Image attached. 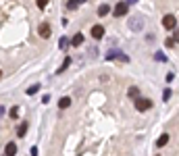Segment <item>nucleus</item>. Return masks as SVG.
<instances>
[{
	"instance_id": "obj_14",
	"label": "nucleus",
	"mask_w": 179,
	"mask_h": 156,
	"mask_svg": "<svg viewBox=\"0 0 179 156\" xmlns=\"http://www.w3.org/2000/svg\"><path fill=\"white\" fill-rule=\"evenodd\" d=\"M79 4H81L79 0H67V8H69V11H75Z\"/></svg>"
},
{
	"instance_id": "obj_15",
	"label": "nucleus",
	"mask_w": 179,
	"mask_h": 156,
	"mask_svg": "<svg viewBox=\"0 0 179 156\" xmlns=\"http://www.w3.org/2000/svg\"><path fill=\"white\" fill-rule=\"evenodd\" d=\"M58 48H61V50H65V48H69V38H65V35H62L61 40H58Z\"/></svg>"
},
{
	"instance_id": "obj_20",
	"label": "nucleus",
	"mask_w": 179,
	"mask_h": 156,
	"mask_svg": "<svg viewBox=\"0 0 179 156\" xmlns=\"http://www.w3.org/2000/svg\"><path fill=\"white\" fill-rule=\"evenodd\" d=\"M19 112H21V110H19V106H13V108H11V112H8V115L13 117V119H17V117H19Z\"/></svg>"
},
{
	"instance_id": "obj_2",
	"label": "nucleus",
	"mask_w": 179,
	"mask_h": 156,
	"mask_svg": "<svg viewBox=\"0 0 179 156\" xmlns=\"http://www.w3.org/2000/svg\"><path fill=\"white\" fill-rule=\"evenodd\" d=\"M144 17H131L129 19V29H133V31H140V29L144 27Z\"/></svg>"
},
{
	"instance_id": "obj_1",
	"label": "nucleus",
	"mask_w": 179,
	"mask_h": 156,
	"mask_svg": "<svg viewBox=\"0 0 179 156\" xmlns=\"http://www.w3.org/2000/svg\"><path fill=\"white\" fill-rule=\"evenodd\" d=\"M135 108H138V112L150 110L152 108V100L150 98H142V96H138V98H135Z\"/></svg>"
},
{
	"instance_id": "obj_10",
	"label": "nucleus",
	"mask_w": 179,
	"mask_h": 156,
	"mask_svg": "<svg viewBox=\"0 0 179 156\" xmlns=\"http://www.w3.org/2000/svg\"><path fill=\"white\" fill-rule=\"evenodd\" d=\"M17 154V146H15L13 142L11 144H7V150H4V156H15Z\"/></svg>"
},
{
	"instance_id": "obj_6",
	"label": "nucleus",
	"mask_w": 179,
	"mask_h": 156,
	"mask_svg": "<svg viewBox=\"0 0 179 156\" xmlns=\"http://www.w3.org/2000/svg\"><path fill=\"white\" fill-rule=\"evenodd\" d=\"M115 17H123V15H127V2H119L117 7H115Z\"/></svg>"
},
{
	"instance_id": "obj_7",
	"label": "nucleus",
	"mask_w": 179,
	"mask_h": 156,
	"mask_svg": "<svg viewBox=\"0 0 179 156\" xmlns=\"http://www.w3.org/2000/svg\"><path fill=\"white\" fill-rule=\"evenodd\" d=\"M69 106H71V98L69 96H62L61 100H58V108L65 110V108H69Z\"/></svg>"
},
{
	"instance_id": "obj_25",
	"label": "nucleus",
	"mask_w": 179,
	"mask_h": 156,
	"mask_svg": "<svg viewBox=\"0 0 179 156\" xmlns=\"http://www.w3.org/2000/svg\"><path fill=\"white\" fill-rule=\"evenodd\" d=\"M125 2H127V4H133V2H138V0H125Z\"/></svg>"
},
{
	"instance_id": "obj_16",
	"label": "nucleus",
	"mask_w": 179,
	"mask_h": 156,
	"mask_svg": "<svg viewBox=\"0 0 179 156\" xmlns=\"http://www.w3.org/2000/svg\"><path fill=\"white\" fill-rule=\"evenodd\" d=\"M25 133H27V123H21V127L17 129V135H19V137H23Z\"/></svg>"
},
{
	"instance_id": "obj_12",
	"label": "nucleus",
	"mask_w": 179,
	"mask_h": 156,
	"mask_svg": "<svg viewBox=\"0 0 179 156\" xmlns=\"http://www.w3.org/2000/svg\"><path fill=\"white\" fill-rule=\"evenodd\" d=\"M108 13H110L108 4H100V7H98V15H100V17H104V15H108Z\"/></svg>"
},
{
	"instance_id": "obj_3",
	"label": "nucleus",
	"mask_w": 179,
	"mask_h": 156,
	"mask_svg": "<svg viewBox=\"0 0 179 156\" xmlns=\"http://www.w3.org/2000/svg\"><path fill=\"white\" fill-rule=\"evenodd\" d=\"M112 58H121V61H125V62L129 61V58H127L121 50H117V48H112V50H108V52H106V61H112Z\"/></svg>"
},
{
	"instance_id": "obj_13",
	"label": "nucleus",
	"mask_w": 179,
	"mask_h": 156,
	"mask_svg": "<svg viewBox=\"0 0 179 156\" xmlns=\"http://www.w3.org/2000/svg\"><path fill=\"white\" fill-rule=\"evenodd\" d=\"M127 96H129V98H138V96H140V89L135 88V85H131V88L127 89Z\"/></svg>"
},
{
	"instance_id": "obj_26",
	"label": "nucleus",
	"mask_w": 179,
	"mask_h": 156,
	"mask_svg": "<svg viewBox=\"0 0 179 156\" xmlns=\"http://www.w3.org/2000/svg\"><path fill=\"white\" fill-rule=\"evenodd\" d=\"M0 115H4V108H2V106H0Z\"/></svg>"
},
{
	"instance_id": "obj_23",
	"label": "nucleus",
	"mask_w": 179,
	"mask_h": 156,
	"mask_svg": "<svg viewBox=\"0 0 179 156\" xmlns=\"http://www.w3.org/2000/svg\"><path fill=\"white\" fill-rule=\"evenodd\" d=\"M175 42H177V40H175V35H173V38H169V40H167V46L173 48V46H175Z\"/></svg>"
},
{
	"instance_id": "obj_18",
	"label": "nucleus",
	"mask_w": 179,
	"mask_h": 156,
	"mask_svg": "<svg viewBox=\"0 0 179 156\" xmlns=\"http://www.w3.org/2000/svg\"><path fill=\"white\" fill-rule=\"evenodd\" d=\"M154 58H156V61H160V62H167V56L163 54L160 50H156V52H154Z\"/></svg>"
},
{
	"instance_id": "obj_8",
	"label": "nucleus",
	"mask_w": 179,
	"mask_h": 156,
	"mask_svg": "<svg viewBox=\"0 0 179 156\" xmlns=\"http://www.w3.org/2000/svg\"><path fill=\"white\" fill-rule=\"evenodd\" d=\"M40 35L42 38H50V25L48 23H42L40 25Z\"/></svg>"
},
{
	"instance_id": "obj_11",
	"label": "nucleus",
	"mask_w": 179,
	"mask_h": 156,
	"mask_svg": "<svg viewBox=\"0 0 179 156\" xmlns=\"http://www.w3.org/2000/svg\"><path fill=\"white\" fill-rule=\"evenodd\" d=\"M81 44H83V34H75L71 40V46H81Z\"/></svg>"
},
{
	"instance_id": "obj_17",
	"label": "nucleus",
	"mask_w": 179,
	"mask_h": 156,
	"mask_svg": "<svg viewBox=\"0 0 179 156\" xmlns=\"http://www.w3.org/2000/svg\"><path fill=\"white\" fill-rule=\"evenodd\" d=\"M38 92H40V83H35V85L27 88V96H31V94H38Z\"/></svg>"
},
{
	"instance_id": "obj_9",
	"label": "nucleus",
	"mask_w": 179,
	"mask_h": 156,
	"mask_svg": "<svg viewBox=\"0 0 179 156\" xmlns=\"http://www.w3.org/2000/svg\"><path fill=\"white\" fill-rule=\"evenodd\" d=\"M167 144H169V133H163V135L156 140V146H158V148H165Z\"/></svg>"
},
{
	"instance_id": "obj_22",
	"label": "nucleus",
	"mask_w": 179,
	"mask_h": 156,
	"mask_svg": "<svg viewBox=\"0 0 179 156\" xmlns=\"http://www.w3.org/2000/svg\"><path fill=\"white\" fill-rule=\"evenodd\" d=\"M38 2V8H46V4H48V0H35Z\"/></svg>"
},
{
	"instance_id": "obj_5",
	"label": "nucleus",
	"mask_w": 179,
	"mask_h": 156,
	"mask_svg": "<svg viewBox=\"0 0 179 156\" xmlns=\"http://www.w3.org/2000/svg\"><path fill=\"white\" fill-rule=\"evenodd\" d=\"M92 38H94V40H102L104 38V27L102 25H94V27H92Z\"/></svg>"
},
{
	"instance_id": "obj_4",
	"label": "nucleus",
	"mask_w": 179,
	"mask_h": 156,
	"mask_svg": "<svg viewBox=\"0 0 179 156\" xmlns=\"http://www.w3.org/2000/svg\"><path fill=\"white\" fill-rule=\"evenodd\" d=\"M163 25L167 29H175L177 27V19H175V15H165L163 17Z\"/></svg>"
},
{
	"instance_id": "obj_24",
	"label": "nucleus",
	"mask_w": 179,
	"mask_h": 156,
	"mask_svg": "<svg viewBox=\"0 0 179 156\" xmlns=\"http://www.w3.org/2000/svg\"><path fill=\"white\" fill-rule=\"evenodd\" d=\"M173 79H175V73H169V75H167V81H169V83H171Z\"/></svg>"
},
{
	"instance_id": "obj_19",
	"label": "nucleus",
	"mask_w": 179,
	"mask_h": 156,
	"mask_svg": "<svg viewBox=\"0 0 179 156\" xmlns=\"http://www.w3.org/2000/svg\"><path fill=\"white\" fill-rule=\"evenodd\" d=\"M69 65H71V58H65V62H62L61 67H58V71H56V73H62V71H65V69L69 67Z\"/></svg>"
},
{
	"instance_id": "obj_21",
	"label": "nucleus",
	"mask_w": 179,
	"mask_h": 156,
	"mask_svg": "<svg viewBox=\"0 0 179 156\" xmlns=\"http://www.w3.org/2000/svg\"><path fill=\"white\" fill-rule=\"evenodd\" d=\"M171 96H173V92H171V89H165V94H163V100H165V102H169V100H171Z\"/></svg>"
}]
</instances>
